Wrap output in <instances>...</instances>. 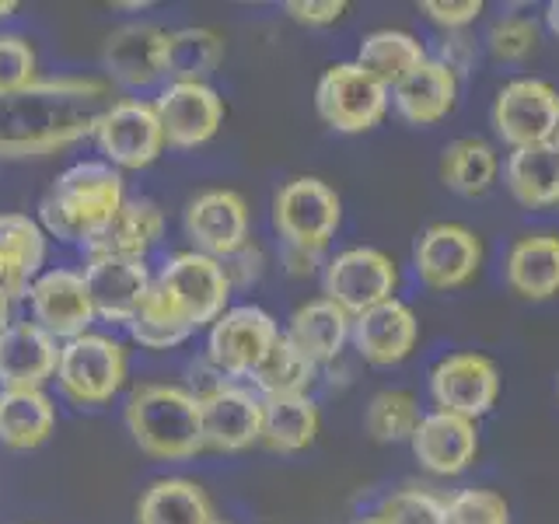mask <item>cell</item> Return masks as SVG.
<instances>
[{"instance_id": "7a4b0ae2", "label": "cell", "mask_w": 559, "mask_h": 524, "mask_svg": "<svg viewBox=\"0 0 559 524\" xmlns=\"http://www.w3.org/2000/svg\"><path fill=\"white\" fill-rule=\"evenodd\" d=\"M227 297H231V279L221 259L203 252L175 255L157 273L144 308L130 322L133 340L151 349H168L200 325H214L224 314Z\"/></svg>"}, {"instance_id": "ee69618b", "label": "cell", "mask_w": 559, "mask_h": 524, "mask_svg": "<svg viewBox=\"0 0 559 524\" xmlns=\"http://www.w3.org/2000/svg\"><path fill=\"white\" fill-rule=\"evenodd\" d=\"M8 314H11V301H8L4 294H0V329H4V325H11V322H8Z\"/></svg>"}, {"instance_id": "1f68e13d", "label": "cell", "mask_w": 559, "mask_h": 524, "mask_svg": "<svg viewBox=\"0 0 559 524\" xmlns=\"http://www.w3.org/2000/svg\"><path fill=\"white\" fill-rule=\"evenodd\" d=\"M319 433V406L311 395L262 398V437L259 441L273 451H305Z\"/></svg>"}, {"instance_id": "d590c367", "label": "cell", "mask_w": 559, "mask_h": 524, "mask_svg": "<svg viewBox=\"0 0 559 524\" xmlns=\"http://www.w3.org/2000/svg\"><path fill=\"white\" fill-rule=\"evenodd\" d=\"M419 419L424 413L413 392H378L364 413V427L378 444H402L413 441Z\"/></svg>"}, {"instance_id": "5b68a950", "label": "cell", "mask_w": 559, "mask_h": 524, "mask_svg": "<svg viewBox=\"0 0 559 524\" xmlns=\"http://www.w3.org/2000/svg\"><path fill=\"white\" fill-rule=\"evenodd\" d=\"M343 203L322 179H290L273 200V224L290 252L319 259L340 231Z\"/></svg>"}, {"instance_id": "277c9868", "label": "cell", "mask_w": 559, "mask_h": 524, "mask_svg": "<svg viewBox=\"0 0 559 524\" xmlns=\"http://www.w3.org/2000/svg\"><path fill=\"white\" fill-rule=\"evenodd\" d=\"M127 427L151 458H192L206 448L200 398L179 384H140L127 402Z\"/></svg>"}, {"instance_id": "7bdbcfd3", "label": "cell", "mask_w": 559, "mask_h": 524, "mask_svg": "<svg viewBox=\"0 0 559 524\" xmlns=\"http://www.w3.org/2000/svg\"><path fill=\"white\" fill-rule=\"evenodd\" d=\"M546 25H549V32L559 39V0H552V4L546 8Z\"/></svg>"}, {"instance_id": "c3c4849f", "label": "cell", "mask_w": 559, "mask_h": 524, "mask_svg": "<svg viewBox=\"0 0 559 524\" xmlns=\"http://www.w3.org/2000/svg\"><path fill=\"white\" fill-rule=\"evenodd\" d=\"M214 524H224V521H214Z\"/></svg>"}, {"instance_id": "603a6c76", "label": "cell", "mask_w": 559, "mask_h": 524, "mask_svg": "<svg viewBox=\"0 0 559 524\" xmlns=\"http://www.w3.org/2000/svg\"><path fill=\"white\" fill-rule=\"evenodd\" d=\"M454 98H459V74L441 60H427L406 81L392 87L395 112L413 127L441 122L454 109Z\"/></svg>"}, {"instance_id": "8fae6325", "label": "cell", "mask_w": 559, "mask_h": 524, "mask_svg": "<svg viewBox=\"0 0 559 524\" xmlns=\"http://www.w3.org/2000/svg\"><path fill=\"white\" fill-rule=\"evenodd\" d=\"M430 398L441 413L465 416L476 424L500 398V367L483 354H451L430 371Z\"/></svg>"}, {"instance_id": "7402d4cb", "label": "cell", "mask_w": 559, "mask_h": 524, "mask_svg": "<svg viewBox=\"0 0 559 524\" xmlns=\"http://www.w3.org/2000/svg\"><path fill=\"white\" fill-rule=\"evenodd\" d=\"M60 346L43 325L11 322L0 329V384L4 389H43L57 374Z\"/></svg>"}, {"instance_id": "e575fe53", "label": "cell", "mask_w": 559, "mask_h": 524, "mask_svg": "<svg viewBox=\"0 0 559 524\" xmlns=\"http://www.w3.org/2000/svg\"><path fill=\"white\" fill-rule=\"evenodd\" d=\"M314 367L301 349H297L287 332H280L276 343L270 346V354L262 357L255 367L252 384L266 395V398H284V395H308V384L314 381Z\"/></svg>"}, {"instance_id": "d6986e66", "label": "cell", "mask_w": 559, "mask_h": 524, "mask_svg": "<svg viewBox=\"0 0 559 524\" xmlns=\"http://www.w3.org/2000/svg\"><path fill=\"white\" fill-rule=\"evenodd\" d=\"M416 462L433 476H459L479 454V433L476 424L465 416L433 409L419 419V427L409 441Z\"/></svg>"}, {"instance_id": "e0dca14e", "label": "cell", "mask_w": 559, "mask_h": 524, "mask_svg": "<svg viewBox=\"0 0 559 524\" xmlns=\"http://www.w3.org/2000/svg\"><path fill=\"white\" fill-rule=\"evenodd\" d=\"M35 325H43L52 340H78L95 322L92 297L84 276L74 270H49L28 287Z\"/></svg>"}, {"instance_id": "8992f818", "label": "cell", "mask_w": 559, "mask_h": 524, "mask_svg": "<svg viewBox=\"0 0 559 524\" xmlns=\"http://www.w3.org/2000/svg\"><path fill=\"white\" fill-rule=\"evenodd\" d=\"M392 92L354 60L329 67L314 87V109L340 133H367L384 119Z\"/></svg>"}, {"instance_id": "cb8c5ba5", "label": "cell", "mask_w": 559, "mask_h": 524, "mask_svg": "<svg viewBox=\"0 0 559 524\" xmlns=\"http://www.w3.org/2000/svg\"><path fill=\"white\" fill-rule=\"evenodd\" d=\"M46 259L43 227L25 214H0V294L8 301L28 294L32 276Z\"/></svg>"}, {"instance_id": "4316f807", "label": "cell", "mask_w": 559, "mask_h": 524, "mask_svg": "<svg viewBox=\"0 0 559 524\" xmlns=\"http://www.w3.org/2000/svg\"><path fill=\"white\" fill-rule=\"evenodd\" d=\"M507 284L528 301H546L559 294V238L524 235L507 255Z\"/></svg>"}, {"instance_id": "60d3db41", "label": "cell", "mask_w": 559, "mask_h": 524, "mask_svg": "<svg viewBox=\"0 0 559 524\" xmlns=\"http://www.w3.org/2000/svg\"><path fill=\"white\" fill-rule=\"evenodd\" d=\"M430 22H437L448 32H462L465 25H472L483 14V0H462V4H448V0H424L419 4Z\"/></svg>"}, {"instance_id": "484cf974", "label": "cell", "mask_w": 559, "mask_h": 524, "mask_svg": "<svg viewBox=\"0 0 559 524\" xmlns=\"http://www.w3.org/2000/svg\"><path fill=\"white\" fill-rule=\"evenodd\" d=\"M165 231V214L151 200H127L105 231L84 245L87 255H112V259H144L151 245Z\"/></svg>"}, {"instance_id": "7dc6e473", "label": "cell", "mask_w": 559, "mask_h": 524, "mask_svg": "<svg viewBox=\"0 0 559 524\" xmlns=\"http://www.w3.org/2000/svg\"><path fill=\"white\" fill-rule=\"evenodd\" d=\"M552 147L559 151V130H556V136H552Z\"/></svg>"}, {"instance_id": "3957f363", "label": "cell", "mask_w": 559, "mask_h": 524, "mask_svg": "<svg viewBox=\"0 0 559 524\" xmlns=\"http://www.w3.org/2000/svg\"><path fill=\"white\" fill-rule=\"evenodd\" d=\"M127 203L122 175L112 165L81 162L67 168L43 196V224L60 241L92 245Z\"/></svg>"}, {"instance_id": "836d02e7", "label": "cell", "mask_w": 559, "mask_h": 524, "mask_svg": "<svg viewBox=\"0 0 559 524\" xmlns=\"http://www.w3.org/2000/svg\"><path fill=\"white\" fill-rule=\"evenodd\" d=\"M224 60V39L214 28L168 32V78L175 84H206Z\"/></svg>"}, {"instance_id": "f1b7e54d", "label": "cell", "mask_w": 559, "mask_h": 524, "mask_svg": "<svg viewBox=\"0 0 559 524\" xmlns=\"http://www.w3.org/2000/svg\"><path fill=\"white\" fill-rule=\"evenodd\" d=\"M503 175L518 203L532 210L559 206V151L552 144L511 151Z\"/></svg>"}, {"instance_id": "bcb514c9", "label": "cell", "mask_w": 559, "mask_h": 524, "mask_svg": "<svg viewBox=\"0 0 559 524\" xmlns=\"http://www.w3.org/2000/svg\"><path fill=\"white\" fill-rule=\"evenodd\" d=\"M357 524H378L374 517H364V521H357Z\"/></svg>"}, {"instance_id": "ba28073f", "label": "cell", "mask_w": 559, "mask_h": 524, "mask_svg": "<svg viewBox=\"0 0 559 524\" xmlns=\"http://www.w3.org/2000/svg\"><path fill=\"white\" fill-rule=\"evenodd\" d=\"M493 130L511 151L552 144L559 130V92L538 78L503 84L493 102Z\"/></svg>"}, {"instance_id": "ac0fdd59", "label": "cell", "mask_w": 559, "mask_h": 524, "mask_svg": "<svg viewBox=\"0 0 559 524\" xmlns=\"http://www.w3.org/2000/svg\"><path fill=\"white\" fill-rule=\"evenodd\" d=\"M162 119L165 144L171 147H200L221 130L224 98L210 84H168L154 102Z\"/></svg>"}, {"instance_id": "83f0119b", "label": "cell", "mask_w": 559, "mask_h": 524, "mask_svg": "<svg viewBox=\"0 0 559 524\" xmlns=\"http://www.w3.org/2000/svg\"><path fill=\"white\" fill-rule=\"evenodd\" d=\"M57 427V406L43 389L0 392V444L14 451L39 448Z\"/></svg>"}, {"instance_id": "8d00e7d4", "label": "cell", "mask_w": 559, "mask_h": 524, "mask_svg": "<svg viewBox=\"0 0 559 524\" xmlns=\"http://www.w3.org/2000/svg\"><path fill=\"white\" fill-rule=\"evenodd\" d=\"M378 524H448L444 500L427 493V489H399L384 497L374 511Z\"/></svg>"}, {"instance_id": "44dd1931", "label": "cell", "mask_w": 559, "mask_h": 524, "mask_svg": "<svg viewBox=\"0 0 559 524\" xmlns=\"http://www.w3.org/2000/svg\"><path fill=\"white\" fill-rule=\"evenodd\" d=\"M105 70L127 87L154 84L168 74V32L151 22L122 25L105 43Z\"/></svg>"}, {"instance_id": "7c38bea8", "label": "cell", "mask_w": 559, "mask_h": 524, "mask_svg": "<svg viewBox=\"0 0 559 524\" xmlns=\"http://www.w3.org/2000/svg\"><path fill=\"white\" fill-rule=\"evenodd\" d=\"M413 266L430 290L465 287L483 266V241L462 224H430L416 238Z\"/></svg>"}, {"instance_id": "6da1fadb", "label": "cell", "mask_w": 559, "mask_h": 524, "mask_svg": "<svg viewBox=\"0 0 559 524\" xmlns=\"http://www.w3.org/2000/svg\"><path fill=\"white\" fill-rule=\"evenodd\" d=\"M112 109L109 84L95 78L32 81L22 92L0 95V154L43 157L78 144L98 130Z\"/></svg>"}, {"instance_id": "30bf717a", "label": "cell", "mask_w": 559, "mask_h": 524, "mask_svg": "<svg viewBox=\"0 0 559 524\" xmlns=\"http://www.w3.org/2000/svg\"><path fill=\"white\" fill-rule=\"evenodd\" d=\"M276 336H280V329L270 311H262L255 305H241V308L224 311L221 319L210 325L206 357L217 367V374L252 378L262 357H266L270 346L276 343Z\"/></svg>"}, {"instance_id": "52a82bcc", "label": "cell", "mask_w": 559, "mask_h": 524, "mask_svg": "<svg viewBox=\"0 0 559 524\" xmlns=\"http://www.w3.org/2000/svg\"><path fill=\"white\" fill-rule=\"evenodd\" d=\"M57 381L63 395L81 406L109 402L127 381V349L109 336H95V332L67 340L60 346Z\"/></svg>"}, {"instance_id": "4fadbf2b", "label": "cell", "mask_w": 559, "mask_h": 524, "mask_svg": "<svg viewBox=\"0 0 559 524\" xmlns=\"http://www.w3.org/2000/svg\"><path fill=\"white\" fill-rule=\"evenodd\" d=\"M95 140L116 168H144L165 151V130L151 102L122 98L102 116Z\"/></svg>"}, {"instance_id": "d4e9b609", "label": "cell", "mask_w": 559, "mask_h": 524, "mask_svg": "<svg viewBox=\"0 0 559 524\" xmlns=\"http://www.w3.org/2000/svg\"><path fill=\"white\" fill-rule=\"evenodd\" d=\"M349 329H354V319L340 305H332L329 297H322V301H308L290 314L287 340L319 367L343 354Z\"/></svg>"}, {"instance_id": "d6a6232c", "label": "cell", "mask_w": 559, "mask_h": 524, "mask_svg": "<svg viewBox=\"0 0 559 524\" xmlns=\"http://www.w3.org/2000/svg\"><path fill=\"white\" fill-rule=\"evenodd\" d=\"M500 157L493 144L479 136H462L444 147L441 154V179L459 196H483V192L497 182Z\"/></svg>"}, {"instance_id": "f6af8a7d", "label": "cell", "mask_w": 559, "mask_h": 524, "mask_svg": "<svg viewBox=\"0 0 559 524\" xmlns=\"http://www.w3.org/2000/svg\"><path fill=\"white\" fill-rule=\"evenodd\" d=\"M14 11H17L14 0H0V17H8V14H14Z\"/></svg>"}, {"instance_id": "ab89813d", "label": "cell", "mask_w": 559, "mask_h": 524, "mask_svg": "<svg viewBox=\"0 0 559 524\" xmlns=\"http://www.w3.org/2000/svg\"><path fill=\"white\" fill-rule=\"evenodd\" d=\"M35 78V49L22 35H0V95L22 92Z\"/></svg>"}, {"instance_id": "2e32d148", "label": "cell", "mask_w": 559, "mask_h": 524, "mask_svg": "<svg viewBox=\"0 0 559 524\" xmlns=\"http://www.w3.org/2000/svg\"><path fill=\"white\" fill-rule=\"evenodd\" d=\"M203 419V444L214 451H245L262 437V398L238 384H214L197 395Z\"/></svg>"}, {"instance_id": "f546056e", "label": "cell", "mask_w": 559, "mask_h": 524, "mask_svg": "<svg viewBox=\"0 0 559 524\" xmlns=\"http://www.w3.org/2000/svg\"><path fill=\"white\" fill-rule=\"evenodd\" d=\"M214 503L192 479L154 483L136 503V524H214Z\"/></svg>"}, {"instance_id": "4dcf8cb0", "label": "cell", "mask_w": 559, "mask_h": 524, "mask_svg": "<svg viewBox=\"0 0 559 524\" xmlns=\"http://www.w3.org/2000/svg\"><path fill=\"white\" fill-rule=\"evenodd\" d=\"M430 57L424 43L416 39L409 32H399V28H381V32H371L364 35L360 43V52H357V63L367 70V74H374L384 87H392L406 81L413 70L424 67Z\"/></svg>"}, {"instance_id": "5bb4252c", "label": "cell", "mask_w": 559, "mask_h": 524, "mask_svg": "<svg viewBox=\"0 0 559 524\" xmlns=\"http://www.w3.org/2000/svg\"><path fill=\"white\" fill-rule=\"evenodd\" d=\"M81 276H84L87 297H92L95 319L122 322V325H130L136 319L154 284L144 259L98 255V259H87Z\"/></svg>"}, {"instance_id": "74e56055", "label": "cell", "mask_w": 559, "mask_h": 524, "mask_svg": "<svg viewBox=\"0 0 559 524\" xmlns=\"http://www.w3.org/2000/svg\"><path fill=\"white\" fill-rule=\"evenodd\" d=\"M538 39H542L538 22H532V17H524V14H507V17H500V22H493V28H489L486 46H489V52H493V60L521 63L538 49Z\"/></svg>"}, {"instance_id": "9a60e30c", "label": "cell", "mask_w": 559, "mask_h": 524, "mask_svg": "<svg viewBox=\"0 0 559 524\" xmlns=\"http://www.w3.org/2000/svg\"><path fill=\"white\" fill-rule=\"evenodd\" d=\"M189 238L210 259H231L249 245V203L235 189H210L186 210Z\"/></svg>"}, {"instance_id": "b9f144b4", "label": "cell", "mask_w": 559, "mask_h": 524, "mask_svg": "<svg viewBox=\"0 0 559 524\" xmlns=\"http://www.w3.org/2000/svg\"><path fill=\"white\" fill-rule=\"evenodd\" d=\"M346 11L343 0H287V14L301 25H332Z\"/></svg>"}, {"instance_id": "ffe728a7", "label": "cell", "mask_w": 559, "mask_h": 524, "mask_svg": "<svg viewBox=\"0 0 559 524\" xmlns=\"http://www.w3.org/2000/svg\"><path fill=\"white\" fill-rule=\"evenodd\" d=\"M349 340H354L357 354L367 364L392 367V364H402L416 349L419 322L409 305H402L399 297H392V301L357 314L354 329H349Z\"/></svg>"}, {"instance_id": "f35d334b", "label": "cell", "mask_w": 559, "mask_h": 524, "mask_svg": "<svg viewBox=\"0 0 559 524\" xmlns=\"http://www.w3.org/2000/svg\"><path fill=\"white\" fill-rule=\"evenodd\" d=\"M448 524H511V507L493 489H462L444 503Z\"/></svg>"}, {"instance_id": "9c48e42d", "label": "cell", "mask_w": 559, "mask_h": 524, "mask_svg": "<svg viewBox=\"0 0 559 524\" xmlns=\"http://www.w3.org/2000/svg\"><path fill=\"white\" fill-rule=\"evenodd\" d=\"M399 287L395 262L378 249H346L325 266V297L340 305L349 319L392 301Z\"/></svg>"}]
</instances>
